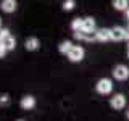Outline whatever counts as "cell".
<instances>
[{"label":"cell","mask_w":129,"mask_h":121,"mask_svg":"<svg viewBox=\"0 0 129 121\" xmlns=\"http://www.w3.org/2000/svg\"><path fill=\"white\" fill-rule=\"evenodd\" d=\"M95 90L99 92L100 95L110 94V92L113 90V82H111V79H108V78H100L99 81H97V84H95Z\"/></svg>","instance_id":"1"},{"label":"cell","mask_w":129,"mask_h":121,"mask_svg":"<svg viewBox=\"0 0 129 121\" xmlns=\"http://www.w3.org/2000/svg\"><path fill=\"white\" fill-rule=\"evenodd\" d=\"M113 78L116 81H126L129 79V68L126 65H116L113 68Z\"/></svg>","instance_id":"2"},{"label":"cell","mask_w":129,"mask_h":121,"mask_svg":"<svg viewBox=\"0 0 129 121\" xmlns=\"http://www.w3.org/2000/svg\"><path fill=\"white\" fill-rule=\"evenodd\" d=\"M84 48L81 47V45H73V48L70 50V53H68V60L73 63H78V62H82V58H84Z\"/></svg>","instance_id":"3"},{"label":"cell","mask_w":129,"mask_h":121,"mask_svg":"<svg viewBox=\"0 0 129 121\" xmlns=\"http://www.w3.org/2000/svg\"><path fill=\"white\" fill-rule=\"evenodd\" d=\"M110 107L113 110H123L126 107V97L123 94H115L110 99Z\"/></svg>","instance_id":"4"},{"label":"cell","mask_w":129,"mask_h":121,"mask_svg":"<svg viewBox=\"0 0 129 121\" xmlns=\"http://www.w3.org/2000/svg\"><path fill=\"white\" fill-rule=\"evenodd\" d=\"M126 32H127V29H124V27H121V26H115V27H111V29H110L111 40H115V42L124 40V39H126Z\"/></svg>","instance_id":"5"},{"label":"cell","mask_w":129,"mask_h":121,"mask_svg":"<svg viewBox=\"0 0 129 121\" xmlns=\"http://www.w3.org/2000/svg\"><path fill=\"white\" fill-rule=\"evenodd\" d=\"M23 110H32V108L36 107V99L32 95H24L21 99V102H19Z\"/></svg>","instance_id":"6"},{"label":"cell","mask_w":129,"mask_h":121,"mask_svg":"<svg viewBox=\"0 0 129 121\" xmlns=\"http://www.w3.org/2000/svg\"><path fill=\"white\" fill-rule=\"evenodd\" d=\"M82 31L84 32H95V19L92 16H87L82 21Z\"/></svg>","instance_id":"7"},{"label":"cell","mask_w":129,"mask_h":121,"mask_svg":"<svg viewBox=\"0 0 129 121\" xmlns=\"http://www.w3.org/2000/svg\"><path fill=\"white\" fill-rule=\"evenodd\" d=\"M95 36H97V40H99V42H107V40H111L110 29H107V27H102V29L95 31Z\"/></svg>","instance_id":"8"},{"label":"cell","mask_w":129,"mask_h":121,"mask_svg":"<svg viewBox=\"0 0 129 121\" xmlns=\"http://www.w3.org/2000/svg\"><path fill=\"white\" fill-rule=\"evenodd\" d=\"M39 45H40V42H39L37 37H27L26 42H24V47H26V50H29V52L37 50Z\"/></svg>","instance_id":"9"},{"label":"cell","mask_w":129,"mask_h":121,"mask_svg":"<svg viewBox=\"0 0 129 121\" xmlns=\"http://www.w3.org/2000/svg\"><path fill=\"white\" fill-rule=\"evenodd\" d=\"M0 8H2V11H5V13H13L16 10V2L15 0H3V2L0 3Z\"/></svg>","instance_id":"10"},{"label":"cell","mask_w":129,"mask_h":121,"mask_svg":"<svg viewBox=\"0 0 129 121\" xmlns=\"http://www.w3.org/2000/svg\"><path fill=\"white\" fill-rule=\"evenodd\" d=\"M0 44H2V45L7 48V52H8V50H15V47H16V40H15V37H13V36H10V37L3 39Z\"/></svg>","instance_id":"11"},{"label":"cell","mask_w":129,"mask_h":121,"mask_svg":"<svg viewBox=\"0 0 129 121\" xmlns=\"http://www.w3.org/2000/svg\"><path fill=\"white\" fill-rule=\"evenodd\" d=\"M113 7L119 11H127L129 8V2L127 0H113Z\"/></svg>","instance_id":"12"},{"label":"cell","mask_w":129,"mask_h":121,"mask_svg":"<svg viewBox=\"0 0 129 121\" xmlns=\"http://www.w3.org/2000/svg\"><path fill=\"white\" fill-rule=\"evenodd\" d=\"M73 48V44H71V40H63L61 44L58 45V50H60V53H63V55H68L70 53V50Z\"/></svg>","instance_id":"13"},{"label":"cell","mask_w":129,"mask_h":121,"mask_svg":"<svg viewBox=\"0 0 129 121\" xmlns=\"http://www.w3.org/2000/svg\"><path fill=\"white\" fill-rule=\"evenodd\" d=\"M82 21H84V18H74L71 21V29L74 31V32L82 31Z\"/></svg>","instance_id":"14"},{"label":"cell","mask_w":129,"mask_h":121,"mask_svg":"<svg viewBox=\"0 0 129 121\" xmlns=\"http://www.w3.org/2000/svg\"><path fill=\"white\" fill-rule=\"evenodd\" d=\"M74 7H76V2H74V0H66V2H63V10L64 11H71Z\"/></svg>","instance_id":"15"},{"label":"cell","mask_w":129,"mask_h":121,"mask_svg":"<svg viewBox=\"0 0 129 121\" xmlns=\"http://www.w3.org/2000/svg\"><path fill=\"white\" fill-rule=\"evenodd\" d=\"M8 103H10V95H8V94H2V95H0V105L5 107V105H8Z\"/></svg>","instance_id":"16"},{"label":"cell","mask_w":129,"mask_h":121,"mask_svg":"<svg viewBox=\"0 0 129 121\" xmlns=\"http://www.w3.org/2000/svg\"><path fill=\"white\" fill-rule=\"evenodd\" d=\"M10 31H8V29H0V42H2V40L3 39H7V37H10Z\"/></svg>","instance_id":"17"},{"label":"cell","mask_w":129,"mask_h":121,"mask_svg":"<svg viewBox=\"0 0 129 121\" xmlns=\"http://www.w3.org/2000/svg\"><path fill=\"white\" fill-rule=\"evenodd\" d=\"M7 55V48L2 45V44H0V58H3V56Z\"/></svg>","instance_id":"18"},{"label":"cell","mask_w":129,"mask_h":121,"mask_svg":"<svg viewBox=\"0 0 129 121\" xmlns=\"http://www.w3.org/2000/svg\"><path fill=\"white\" fill-rule=\"evenodd\" d=\"M126 16H127V19H129V8H127V11H126Z\"/></svg>","instance_id":"19"},{"label":"cell","mask_w":129,"mask_h":121,"mask_svg":"<svg viewBox=\"0 0 129 121\" xmlns=\"http://www.w3.org/2000/svg\"><path fill=\"white\" fill-rule=\"evenodd\" d=\"M127 58H129V44H127Z\"/></svg>","instance_id":"20"},{"label":"cell","mask_w":129,"mask_h":121,"mask_svg":"<svg viewBox=\"0 0 129 121\" xmlns=\"http://www.w3.org/2000/svg\"><path fill=\"white\" fill-rule=\"evenodd\" d=\"M126 116H127V118H129V110H127V113H126Z\"/></svg>","instance_id":"21"},{"label":"cell","mask_w":129,"mask_h":121,"mask_svg":"<svg viewBox=\"0 0 129 121\" xmlns=\"http://www.w3.org/2000/svg\"><path fill=\"white\" fill-rule=\"evenodd\" d=\"M18 121H24V119H18Z\"/></svg>","instance_id":"22"},{"label":"cell","mask_w":129,"mask_h":121,"mask_svg":"<svg viewBox=\"0 0 129 121\" xmlns=\"http://www.w3.org/2000/svg\"><path fill=\"white\" fill-rule=\"evenodd\" d=\"M127 29H129V26H127Z\"/></svg>","instance_id":"23"},{"label":"cell","mask_w":129,"mask_h":121,"mask_svg":"<svg viewBox=\"0 0 129 121\" xmlns=\"http://www.w3.org/2000/svg\"><path fill=\"white\" fill-rule=\"evenodd\" d=\"M0 23H2V21H0Z\"/></svg>","instance_id":"24"}]
</instances>
